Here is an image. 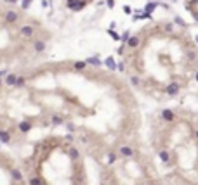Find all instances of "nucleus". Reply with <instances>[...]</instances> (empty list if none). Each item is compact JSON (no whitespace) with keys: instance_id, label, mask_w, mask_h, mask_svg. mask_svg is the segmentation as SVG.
<instances>
[{"instance_id":"nucleus-26","label":"nucleus","mask_w":198,"mask_h":185,"mask_svg":"<svg viewBox=\"0 0 198 185\" xmlns=\"http://www.w3.org/2000/svg\"><path fill=\"white\" fill-rule=\"evenodd\" d=\"M108 156H110V158H108V161H110V163H113V161H115V154H108Z\"/></svg>"},{"instance_id":"nucleus-18","label":"nucleus","mask_w":198,"mask_h":185,"mask_svg":"<svg viewBox=\"0 0 198 185\" xmlns=\"http://www.w3.org/2000/svg\"><path fill=\"white\" fill-rule=\"evenodd\" d=\"M30 185H42V182H40V178H31L30 180Z\"/></svg>"},{"instance_id":"nucleus-25","label":"nucleus","mask_w":198,"mask_h":185,"mask_svg":"<svg viewBox=\"0 0 198 185\" xmlns=\"http://www.w3.org/2000/svg\"><path fill=\"white\" fill-rule=\"evenodd\" d=\"M130 82L134 83V85H139V80H137L136 76H130Z\"/></svg>"},{"instance_id":"nucleus-28","label":"nucleus","mask_w":198,"mask_h":185,"mask_svg":"<svg viewBox=\"0 0 198 185\" xmlns=\"http://www.w3.org/2000/svg\"><path fill=\"white\" fill-rule=\"evenodd\" d=\"M122 38H123V42H127V40H129V33H123V36H122Z\"/></svg>"},{"instance_id":"nucleus-24","label":"nucleus","mask_w":198,"mask_h":185,"mask_svg":"<svg viewBox=\"0 0 198 185\" xmlns=\"http://www.w3.org/2000/svg\"><path fill=\"white\" fill-rule=\"evenodd\" d=\"M165 29H167V31H174V24H165Z\"/></svg>"},{"instance_id":"nucleus-16","label":"nucleus","mask_w":198,"mask_h":185,"mask_svg":"<svg viewBox=\"0 0 198 185\" xmlns=\"http://www.w3.org/2000/svg\"><path fill=\"white\" fill-rule=\"evenodd\" d=\"M87 62H91L94 66H99V64H101V61H99L97 57H91V59H87Z\"/></svg>"},{"instance_id":"nucleus-6","label":"nucleus","mask_w":198,"mask_h":185,"mask_svg":"<svg viewBox=\"0 0 198 185\" xmlns=\"http://www.w3.org/2000/svg\"><path fill=\"white\" fill-rule=\"evenodd\" d=\"M120 154L123 158H130V156H134V151L130 149V147H122L120 149Z\"/></svg>"},{"instance_id":"nucleus-5","label":"nucleus","mask_w":198,"mask_h":185,"mask_svg":"<svg viewBox=\"0 0 198 185\" xmlns=\"http://www.w3.org/2000/svg\"><path fill=\"white\" fill-rule=\"evenodd\" d=\"M33 33H35L33 26H23V28H21V35L24 36V38H30V36H33Z\"/></svg>"},{"instance_id":"nucleus-33","label":"nucleus","mask_w":198,"mask_h":185,"mask_svg":"<svg viewBox=\"0 0 198 185\" xmlns=\"http://www.w3.org/2000/svg\"><path fill=\"white\" fill-rule=\"evenodd\" d=\"M172 2H176V0H172Z\"/></svg>"},{"instance_id":"nucleus-1","label":"nucleus","mask_w":198,"mask_h":185,"mask_svg":"<svg viewBox=\"0 0 198 185\" xmlns=\"http://www.w3.org/2000/svg\"><path fill=\"white\" fill-rule=\"evenodd\" d=\"M85 5V0H68V7L73 11H80Z\"/></svg>"},{"instance_id":"nucleus-19","label":"nucleus","mask_w":198,"mask_h":185,"mask_svg":"<svg viewBox=\"0 0 198 185\" xmlns=\"http://www.w3.org/2000/svg\"><path fill=\"white\" fill-rule=\"evenodd\" d=\"M176 23H177V24H181V26H184V28H186V23H184V21L181 19L179 16H176Z\"/></svg>"},{"instance_id":"nucleus-8","label":"nucleus","mask_w":198,"mask_h":185,"mask_svg":"<svg viewBox=\"0 0 198 185\" xmlns=\"http://www.w3.org/2000/svg\"><path fill=\"white\" fill-rule=\"evenodd\" d=\"M33 45H35V50H37V52H43V50H45V42H42V40L35 42Z\"/></svg>"},{"instance_id":"nucleus-20","label":"nucleus","mask_w":198,"mask_h":185,"mask_svg":"<svg viewBox=\"0 0 198 185\" xmlns=\"http://www.w3.org/2000/svg\"><path fill=\"white\" fill-rule=\"evenodd\" d=\"M85 68V62H75V69H84Z\"/></svg>"},{"instance_id":"nucleus-10","label":"nucleus","mask_w":198,"mask_h":185,"mask_svg":"<svg viewBox=\"0 0 198 185\" xmlns=\"http://www.w3.org/2000/svg\"><path fill=\"white\" fill-rule=\"evenodd\" d=\"M104 64H106L108 68L111 69V71H115V69H117V64H115V61H113V57H108L106 61H104Z\"/></svg>"},{"instance_id":"nucleus-3","label":"nucleus","mask_w":198,"mask_h":185,"mask_svg":"<svg viewBox=\"0 0 198 185\" xmlns=\"http://www.w3.org/2000/svg\"><path fill=\"white\" fill-rule=\"evenodd\" d=\"M139 43H141V38L139 36H129V40H127V45L130 48H136V47H139Z\"/></svg>"},{"instance_id":"nucleus-31","label":"nucleus","mask_w":198,"mask_h":185,"mask_svg":"<svg viewBox=\"0 0 198 185\" xmlns=\"http://www.w3.org/2000/svg\"><path fill=\"white\" fill-rule=\"evenodd\" d=\"M196 82H198V73H196Z\"/></svg>"},{"instance_id":"nucleus-14","label":"nucleus","mask_w":198,"mask_h":185,"mask_svg":"<svg viewBox=\"0 0 198 185\" xmlns=\"http://www.w3.org/2000/svg\"><path fill=\"white\" fill-rule=\"evenodd\" d=\"M30 128H31V125H30V123H26V121H23V123L19 125V130H21V131H28Z\"/></svg>"},{"instance_id":"nucleus-13","label":"nucleus","mask_w":198,"mask_h":185,"mask_svg":"<svg viewBox=\"0 0 198 185\" xmlns=\"http://www.w3.org/2000/svg\"><path fill=\"white\" fill-rule=\"evenodd\" d=\"M156 5H158V4H155V2H149L148 5H146V12L151 14V12H153V11L156 9Z\"/></svg>"},{"instance_id":"nucleus-9","label":"nucleus","mask_w":198,"mask_h":185,"mask_svg":"<svg viewBox=\"0 0 198 185\" xmlns=\"http://www.w3.org/2000/svg\"><path fill=\"white\" fill-rule=\"evenodd\" d=\"M0 140H2L4 144H7V142H11V135H9V133H5L4 130H0Z\"/></svg>"},{"instance_id":"nucleus-21","label":"nucleus","mask_w":198,"mask_h":185,"mask_svg":"<svg viewBox=\"0 0 198 185\" xmlns=\"http://www.w3.org/2000/svg\"><path fill=\"white\" fill-rule=\"evenodd\" d=\"M52 123L59 125V123H63V119H61V118H59V116H54V118H52Z\"/></svg>"},{"instance_id":"nucleus-27","label":"nucleus","mask_w":198,"mask_h":185,"mask_svg":"<svg viewBox=\"0 0 198 185\" xmlns=\"http://www.w3.org/2000/svg\"><path fill=\"white\" fill-rule=\"evenodd\" d=\"M123 11H125V12H127V14H130V12H132V9H130V7H129V5H125V7H123Z\"/></svg>"},{"instance_id":"nucleus-11","label":"nucleus","mask_w":198,"mask_h":185,"mask_svg":"<svg viewBox=\"0 0 198 185\" xmlns=\"http://www.w3.org/2000/svg\"><path fill=\"white\" fill-rule=\"evenodd\" d=\"M158 156H160V159H162L163 163H167V161L170 159V154L167 151H160V152H158Z\"/></svg>"},{"instance_id":"nucleus-30","label":"nucleus","mask_w":198,"mask_h":185,"mask_svg":"<svg viewBox=\"0 0 198 185\" xmlns=\"http://www.w3.org/2000/svg\"><path fill=\"white\" fill-rule=\"evenodd\" d=\"M195 40H196V42H198V36H195Z\"/></svg>"},{"instance_id":"nucleus-17","label":"nucleus","mask_w":198,"mask_h":185,"mask_svg":"<svg viewBox=\"0 0 198 185\" xmlns=\"http://www.w3.org/2000/svg\"><path fill=\"white\" fill-rule=\"evenodd\" d=\"M186 57H188L190 61H195V57H196V54H195V52L191 50V52H186Z\"/></svg>"},{"instance_id":"nucleus-22","label":"nucleus","mask_w":198,"mask_h":185,"mask_svg":"<svg viewBox=\"0 0 198 185\" xmlns=\"http://www.w3.org/2000/svg\"><path fill=\"white\" fill-rule=\"evenodd\" d=\"M70 154H71V158H78V151L77 149H70Z\"/></svg>"},{"instance_id":"nucleus-12","label":"nucleus","mask_w":198,"mask_h":185,"mask_svg":"<svg viewBox=\"0 0 198 185\" xmlns=\"http://www.w3.org/2000/svg\"><path fill=\"white\" fill-rule=\"evenodd\" d=\"M16 82H18V76H16V75H9V76H7V85L14 87Z\"/></svg>"},{"instance_id":"nucleus-4","label":"nucleus","mask_w":198,"mask_h":185,"mask_svg":"<svg viewBox=\"0 0 198 185\" xmlns=\"http://www.w3.org/2000/svg\"><path fill=\"white\" fill-rule=\"evenodd\" d=\"M179 88H181V87H179L177 83H170V85H167V94L174 97V95H177V92H179Z\"/></svg>"},{"instance_id":"nucleus-34","label":"nucleus","mask_w":198,"mask_h":185,"mask_svg":"<svg viewBox=\"0 0 198 185\" xmlns=\"http://www.w3.org/2000/svg\"><path fill=\"white\" fill-rule=\"evenodd\" d=\"M0 85H2V82H0Z\"/></svg>"},{"instance_id":"nucleus-23","label":"nucleus","mask_w":198,"mask_h":185,"mask_svg":"<svg viewBox=\"0 0 198 185\" xmlns=\"http://www.w3.org/2000/svg\"><path fill=\"white\" fill-rule=\"evenodd\" d=\"M30 2H31V0H23V4H21V5L24 7V9H28V7H30Z\"/></svg>"},{"instance_id":"nucleus-32","label":"nucleus","mask_w":198,"mask_h":185,"mask_svg":"<svg viewBox=\"0 0 198 185\" xmlns=\"http://www.w3.org/2000/svg\"><path fill=\"white\" fill-rule=\"evenodd\" d=\"M196 138H198V130H196Z\"/></svg>"},{"instance_id":"nucleus-15","label":"nucleus","mask_w":198,"mask_h":185,"mask_svg":"<svg viewBox=\"0 0 198 185\" xmlns=\"http://www.w3.org/2000/svg\"><path fill=\"white\" fill-rule=\"evenodd\" d=\"M108 33H110V36H111L113 40H117V42L120 40V35H118V33H115L113 29H108Z\"/></svg>"},{"instance_id":"nucleus-29","label":"nucleus","mask_w":198,"mask_h":185,"mask_svg":"<svg viewBox=\"0 0 198 185\" xmlns=\"http://www.w3.org/2000/svg\"><path fill=\"white\" fill-rule=\"evenodd\" d=\"M108 5H110V7H113V5H115V0H108Z\"/></svg>"},{"instance_id":"nucleus-7","label":"nucleus","mask_w":198,"mask_h":185,"mask_svg":"<svg viewBox=\"0 0 198 185\" xmlns=\"http://www.w3.org/2000/svg\"><path fill=\"white\" fill-rule=\"evenodd\" d=\"M162 116H163V119H167V121H172V119L176 118V116H174V113H172L170 109H165L162 113Z\"/></svg>"},{"instance_id":"nucleus-2","label":"nucleus","mask_w":198,"mask_h":185,"mask_svg":"<svg viewBox=\"0 0 198 185\" xmlns=\"http://www.w3.org/2000/svg\"><path fill=\"white\" fill-rule=\"evenodd\" d=\"M18 19H19V14L16 12V11H9L5 14V21L7 23H18Z\"/></svg>"}]
</instances>
